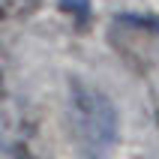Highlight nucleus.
Here are the masks:
<instances>
[{"label": "nucleus", "instance_id": "1", "mask_svg": "<svg viewBox=\"0 0 159 159\" xmlns=\"http://www.w3.org/2000/svg\"><path fill=\"white\" fill-rule=\"evenodd\" d=\"M69 123L75 141L90 159H102L117 141V111L114 102L90 84L72 81L69 90Z\"/></svg>", "mask_w": 159, "mask_h": 159}, {"label": "nucleus", "instance_id": "3", "mask_svg": "<svg viewBox=\"0 0 159 159\" xmlns=\"http://www.w3.org/2000/svg\"><path fill=\"white\" fill-rule=\"evenodd\" d=\"M3 93H6V90H3V75H0V99H3Z\"/></svg>", "mask_w": 159, "mask_h": 159}, {"label": "nucleus", "instance_id": "2", "mask_svg": "<svg viewBox=\"0 0 159 159\" xmlns=\"http://www.w3.org/2000/svg\"><path fill=\"white\" fill-rule=\"evenodd\" d=\"M60 6L66 9V12H75L78 18H84L90 12V6H87V0H60Z\"/></svg>", "mask_w": 159, "mask_h": 159}]
</instances>
